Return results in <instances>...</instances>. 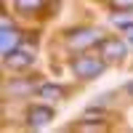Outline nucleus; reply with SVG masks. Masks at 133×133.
<instances>
[{
	"label": "nucleus",
	"instance_id": "f03ea898",
	"mask_svg": "<svg viewBox=\"0 0 133 133\" xmlns=\"http://www.w3.org/2000/svg\"><path fill=\"white\" fill-rule=\"evenodd\" d=\"M104 37H101V32L93 29V27H77L72 29L69 35H66V45H69L72 51H85V48H91V45H98Z\"/></svg>",
	"mask_w": 133,
	"mask_h": 133
},
{
	"label": "nucleus",
	"instance_id": "1a4fd4ad",
	"mask_svg": "<svg viewBox=\"0 0 133 133\" xmlns=\"http://www.w3.org/2000/svg\"><path fill=\"white\" fill-rule=\"evenodd\" d=\"M5 88H8V93H14V96H24V93H32V83H27V80H11Z\"/></svg>",
	"mask_w": 133,
	"mask_h": 133
},
{
	"label": "nucleus",
	"instance_id": "423d86ee",
	"mask_svg": "<svg viewBox=\"0 0 133 133\" xmlns=\"http://www.w3.org/2000/svg\"><path fill=\"white\" fill-rule=\"evenodd\" d=\"M0 29H3V35H0V51H3V56H8V53H14L21 45V35L14 27H0Z\"/></svg>",
	"mask_w": 133,
	"mask_h": 133
},
{
	"label": "nucleus",
	"instance_id": "0eeeda50",
	"mask_svg": "<svg viewBox=\"0 0 133 133\" xmlns=\"http://www.w3.org/2000/svg\"><path fill=\"white\" fill-rule=\"evenodd\" d=\"M35 93L43 98V101H59V98L64 96V88H61V85H56V83H43Z\"/></svg>",
	"mask_w": 133,
	"mask_h": 133
},
{
	"label": "nucleus",
	"instance_id": "6e6552de",
	"mask_svg": "<svg viewBox=\"0 0 133 133\" xmlns=\"http://www.w3.org/2000/svg\"><path fill=\"white\" fill-rule=\"evenodd\" d=\"M21 14H35V11H40L43 5H45V0H11Z\"/></svg>",
	"mask_w": 133,
	"mask_h": 133
},
{
	"label": "nucleus",
	"instance_id": "7ed1b4c3",
	"mask_svg": "<svg viewBox=\"0 0 133 133\" xmlns=\"http://www.w3.org/2000/svg\"><path fill=\"white\" fill-rule=\"evenodd\" d=\"M98 51H101V59L107 64H117V61L125 59L128 45H125L123 40H117V37H104L101 43H98Z\"/></svg>",
	"mask_w": 133,
	"mask_h": 133
},
{
	"label": "nucleus",
	"instance_id": "f257e3e1",
	"mask_svg": "<svg viewBox=\"0 0 133 133\" xmlns=\"http://www.w3.org/2000/svg\"><path fill=\"white\" fill-rule=\"evenodd\" d=\"M72 72L80 77V80H93V77H98L104 72V66L107 61L101 56H91V53H80V56H75L72 59Z\"/></svg>",
	"mask_w": 133,
	"mask_h": 133
},
{
	"label": "nucleus",
	"instance_id": "39448f33",
	"mask_svg": "<svg viewBox=\"0 0 133 133\" xmlns=\"http://www.w3.org/2000/svg\"><path fill=\"white\" fill-rule=\"evenodd\" d=\"M51 120H53V107H48V104H35V107L27 109V125L35 128V130L45 128Z\"/></svg>",
	"mask_w": 133,
	"mask_h": 133
},
{
	"label": "nucleus",
	"instance_id": "4468645a",
	"mask_svg": "<svg viewBox=\"0 0 133 133\" xmlns=\"http://www.w3.org/2000/svg\"><path fill=\"white\" fill-rule=\"evenodd\" d=\"M125 91H128V93L133 96V83H128V85H125Z\"/></svg>",
	"mask_w": 133,
	"mask_h": 133
},
{
	"label": "nucleus",
	"instance_id": "20e7f679",
	"mask_svg": "<svg viewBox=\"0 0 133 133\" xmlns=\"http://www.w3.org/2000/svg\"><path fill=\"white\" fill-rule=\"evenodd\" d=\"M3 61H5L8 69L21 72V69H27V66H32V61H35V48H32V45H19L14 53L3 56Z\"/></svg>",
	"mask_w": 133,
	"mask_h": 133
},
{
	"label": "nucleus",
	"instance_id": "9b49d317",
	"mask_svg": "<svg viewBox=\"0 0 133 133\" xmlns=\"http://www.w3.org/2000/svg\"><path fill=\"white\" fill-rule=\"evenodd\" d=\"M115 11H133V0H109Z\"/></svg>",
	"mask_w": 133,
	"mask_h": 133
},
{
	"label": "nucleus",
	"instance_id": "9d476101",
	"mask_svg": "<svg viewBox=\"0 0 133 133\" xmlns=\"http://www.w3.org/2000/svg\"><path fill=\"white\" fill-rule=\"evenodd\" d=\"M112 21L120 27V29H125L128 24H133V16L128 14V11H115V16H112Z\"/></svg>",
	"mask_w": 133,
	"mask_h": 133
},
{
	"label": "nucleus",
	"instance_id": "ddd939ff",
	"mask_svg": "<svg viewBox=\"0 0 133 133\" xmlns=\"http://www.w3.org/2000/svg\"><path fill=\"white\" fill-rule=\"evenodd\" d=\"M123 32H125V40H128V43H133V24H128Z\"/></svg>",
	"mask_w": 133,
	"mask_h": 133
},
{
	"label": "nucleus",
	"instance_id": "f8f14e48",
	"mask_svg": "<svg viewBox=\"0 0 133 133\" xmlns=\"http://www.w3.org/2000/svg\"><path fill=\"white\" fill-rule=\"evenodd\" d=\"M83 120H104V112L101 109H88V112L83 115Z\"/></svg>",
	"mask_w": 133,
	"mask_h": 133
}]
</instances>
